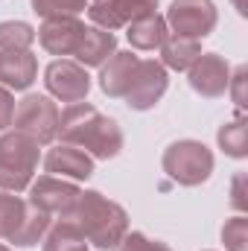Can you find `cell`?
Returning a JSON list of instances; mask_svg holds the SVG:
<instances>
[{"label":"cell","mask_w":248,"mask_h":251,"mask_svg":"<svg viewBox=\"0 0 248 251\" xmlns=\"http://www.w3.org/2000/svg\"><path fill=\"white\" fill-rule=\"evenodd\" d=\"M137 62L140 59L131 50H117L108 62L102 64V70H99V88H102V94L114 97V100L125 97V91L131 85V76L137 70Z\"/></svg>","instance_id":"5bb4252c"},{"label":"cell","mask_w":248,"mask_h":251,"mask_svg":"<svg viewBox=\"0 0 248 251\" xmlns=\"http://www.w3.org/2000/svg\"><path fill=\"white\" fill-rule=\"evenodd\" d=\"M38 167V143L21 131L0 134V190L21 193L32 184Z\"/></svg>","instance_id":"3957f363"},{"label":"cell","mask_w":248,"mask_h":251,"mask_svg":"<svg viewBox=\"0 0 248 251\" xmlns=\"http://www.w3.org/2000/svg\"><path fill=\"white\" fill-rule=\"evenodd\" d=\"M0 251H12V249H6V246H0Z\"/></svg>","instance_id":"4dcf8cb0"},{"label":"cell","mask_w":248,"mask_h":251,"mask_svg":"<svg viewBox=\"0 0 248 251\" xmlns=\"http://www.w3.org/2000/svg\"><path fill=\"white\" fill-rule=\"evenodd\" d=\"M82 251H88V249H82Z\"/></svg>","instance_id":"1f68e13d"},{"label":"cell","mask_w":248,"mask_h":251,"mask_svg":"<svg viewBox=\"0 0 248 251\" xmlns=\"http://www.w3.org/2000/svg\"><path fill=\"white\" fill-rule=\"evenodd\" d=\"M59 134L64 143L79 146L99 161H108L123 149L120 126L88 102H73L64 108V114H59Z\"/></svg>","instance_id":"6da1fadb"},{"label":"cell","mask_w":248,"mask_h":251,"mask_svg":"<svg viewBox=\"0 0 248 251\" xmlns=\"http://www.w3.org/2000/svg\"><path fill=\"white\" fill-rule=\"evenodd\" d=\"M24 213H26V201L12 196V193H6V190H0V237L3 240H9L15 234V228L21 225Z\"/></svg>","instance_id":"603a6c76"},{"label":"cell","mask_w":248,"mask_h":251,"mask_svg":"<svg viewBox=\"0 0 248 251\" xmlns=\"http://www.w3.org/2000/svg\"><path fill=\"white\" fill-rule=\"evenodd\" d=\"M35 41V29L24 21H3L0 24V53H24Z\"/></svg>","instance_id":"44dd1931"},{"label":"cell","mask_w":248,"mask_h":251,"mask_svg":"<svg viewBox=\"0 0 248 251\" xmlns=\"http://www.w3.org/2000/svg\"><path fill=\"white\" fill-rule=\"evenodd\" d=\"M114 53H117V38H114V32L99 29V26H85L82 44H79V50H76L73 56H76V64H82V67L88 70V67H102Z\"/></svg>","instance_id":"9a60e30c"},{"label":"cell","mask_w":248,"mask_h":251,"mask_svg":"<svg viewBox=\"0 0 248 251\" xmlns=\"http://www.w3.org/2000/svg\"><path fill=\"white\" fill-rule=\"evenodd\" d=\"M198 56H201V44L196 38L167 35V41L161 44V64L170 70H190V64Z\"/></svg>","instance_id":"ac0fdd59"},{"label":"cell","mask_w":248,"mask_h":251,"mask_svg":"<svg viewBox=\"0 0 248 251\" xmlns=\"http://www.w3.org/2000/svg\"><path fill=\"white\" fill-rule=\"evenodd\" d=\"M12 123H15V131L32 137L38 146H47L59 137V108L50 97L29 94L18 102Z\"/></svg>","instance_id":"5b68a950"},{"label":"cell","mask_w":248,"mask_h":251,"mask_svg":"<svg viewBox=\"0 0 248 251\" xmlns=\"http://www.w3.org/2000/svg\"><path fill=\"white\" fill-rule=\"evenodd\" d=\"M64 219H70V222L85 234V240H88L94 249H114V246L123 240V234L128 231V216H125V210L117 201H111V199H105L102 193H97V190L79 193L73 210H70Z\"/></svg>","instance_id":"7a4b0ae2"},{"label":"cell","mask_w":248,"mask_h":251,"mask_svg":"<svg viewBox=\"0 0 248 251\" xmlns=\"http://www.w3.org/2000/svg\"><path fill=\"white\" fill-rule=\"evenodd\" d=\"M94 3H97V0H94Z\"/></svg>","instance_id":"d6a6232c"},{"label":"cell","mask_w":248,"mask_h":251,"mask_svg":"<svg viewBox=\"0 0 248 251\" xmlns=\"http://www.w3.org/2000/svg\"><path fill=\"white\" fill-rule=\"evenodd\" d=\"M167 26H173L175 35L184 38H207L216 29L219 12L213 0H173L170 12H167Z\"/></svg>","instance_id":"8992f818"},{"label":"cell","mask_w":248,"mask_h":251,"mask_svg":"<svg viewBox=\"0 0 248 251\" xmlns=\"http://www.w3.org/2000/svg\"><path fill=\"white\" fill-rule=\"evenodd\" d=\"M128 44L134 50H155L167 41V21L155 12V15H146L134 24H128Z\"/></svg>","instance_id":"e0dca14e"},{"label":"cell","mask_w":248,"mask_h":251,"mask_svg":"<svg viewBox=\"0 0 248 251\" xmlns=\"http://www.w3.org/2000/svg\"><path fill=\"white\" fill-rule=\"evenodd\" d=\"M243 181H246V176H237V181H234V204H237L240 210H246V196H243Z\"/></svg>","instance_id":"f1b7e54d"},{"label":"cell","mask_w":248,"mask_h":251,"mask_svg":"<svg viewBox=\"0 0 248 251\" xmlns=\"http://www.w3.org/2000/svg\"><path fill=\"white\" fill-rule=\"evenodd\" d=\"M44 85H47V91H50L56 100L73 105V102H82V100L88 97V91H91V76H88V70H85L82 64L59 59V62H53L44 70Z\"/></svg>","instance_id":"ba28073f"},{"label":"cell","mask_w":248,"mask_h":251,"mask_svg":"<svg viewBox=\"0 0 248 251\" xmlns=\"http://www.w3.org/2000/svg\"><path fill=\"white\" fill-rule=\"evenodd\" d=\"M111 251H173L167 243H161V240H149L146 234H140V231H125L123 240L114 246Z\"/></svg>","instance_id":"484cf974"},{"label":"cell","mask_w":248,"mask_h":251,"mask_svg":"<svg viewBox=\"0 0 248 251\" xmlns=\"http://www.w3.org/2000/svg\"><path fill=\"white\" fill-rule=\"evenodd\" d=\"M167 85H170V76L161 62H137V70L131 76V85L123 100L134 111H149L167 94Z\"/></svg>","instance_id":"52a82bcc"},{"label":"cell","mask_w":248,"mask_h":251,"mask_svg":"<svg viewBox=\"0 0 248 251\" xmlns=\"http://www.w3.org/2000/svg\"><path fill=\"white\" fill-rule=\"evenodd\" d=\"M155 9H158V0H97L88 12L99 29L111 32V29L128 26L146 15H155Z\"/></svg>","instance_id":"8fae6325"},{"label":"cell","mask_w":248,"mask_h":251,"mask_svg":"<svg viewBox=\"0 0 248 251\" xmlns=\"http://www.w3.org/2000/svg\"><path fill=\"white\" fill-rule=\"evenodd\" d=\"M12 117H15V100H12L9 88H0V131H6L12 126Z\"/></svg>","instance_id":"83f0119b"},{"label":"cell","mask_w":248,"mask_h":251,"mask_svg":"<svg viewBox=\"0 0 248 251\" xmlns=\"http://www.w3.org/2000/svg\"><path fill=\"white\" fill-rule=\"evenodd\" d=\"M85 246H88L85 234L70 219H62V222L50 225L47 234H44V251H82Z\"/></svg>","instance_id":"ffe728a7"},{"label":"cell","mask_w":248,"mask_h":251,"mask_svg":"<svg viewBox=\"0 0 248 251\" xmlns=\"http://www.w3.org/2000/svg\"><path fill=\"white\" fill-rule=\"evenodd\" d=\"M47 228H50V216L41 213V210H35V207L29 204L26 213H24V219H21V225H18L15 234L9 237V243H12V246H21V249H32V246H38V243L44 240Z\"/></svg>","instance_id":"d6986e66"},{"label":"cell","mask_w":248,"mask_h":251,"mask_svg":"<svg viewBox=\"0 0 248 251\" xmlns=\"http://www.w3.org/2000/svg\"><path fill=\"white\" fill-rule=\"evenodd\" d=\"M219 146L225 155L231 158H246L248 155V126H246V117H237L231 123H225L216 134Z\"/></svg>","instance_id":"7402d4cb"},{"label":"cell","mask_w":248,"mask_h":251,"mask_svg":"<svg viewBox=\"0 0 248 251\" xmlns=\"http://www.w3.org/2000/svg\"><path fill=\"white\" fill-rule=\"evenodd\" d=\"M85 35V24L76 15H53L44 18L41 29H38V41L47 53L53 56H73L82 44Z\"/></svg>","instance_id":"30bf717a"},{"label":"cell","mask_w":248,"mask_h":251,"mask_svg":"<svg viewBox=\"0 0 248 251\" xmlns=\"http://www.w3.org/2000/svg\"><path fill=\"white\" fill-rule=\"evenodd\" d=\"M222 243L228 251H248V219L234 216L222 225Z\"/></svg>","instance_id":"cb8c5ba5"},{"label":"cell","mask_w":248,"mask_h":251,"mask_svg":"<svg viewBox=\"0 0 248 251\" xmlns=\"http://www.w3.org/2000/svg\"><path fill=\"white\" fill-rule=\"evenodd\" d=\"M82 190L73 181H62L56 176H41L38 181H32L29 187V204L47 216H67L76 204Z\"/></svg>","instance_id":"9c48e42d"},{"label":"cell","mask_w":248,"mask_h":251,"mask_svg":"<svg viewBox=\"0 0 248 251\" xmlns=\"http://www.w3.org/2000/svg\"><path fill=\"white\" fill-rule=\"evenodd\" d=\"M187 76H190V88L196 94L213 100V97H222L228 91L231 67H228V62L222 56H216V53H201L196 62L190 64Z\"/></svg>","instance_id":"7c38bea8"},{"label":"cell","mask_w":248,"mask_h":251,"mask_svg":"<svg viewBox=\"0 0 248 251\" xmlns=\"http://www.w3.org/2000/svg\"><path fill=\"white\" fill-rule=\"evenodd\" d=\"M44 170L53 173V176L73 178V181H85V178L94 176V158H91L85 149H79V146L62 143V146H56V149L47 152Z\"/></svg>","instance_id":"4fadbf2b"},{"label":"cell","mask_w":248,"mask_h":251,"mask_svg":"<svg viewBox=\"0 0 248 251\" xmlns=\"http://www.w3.org/2000/svg\"><path fill=\"white\" fill-rule=\"evenodd\" d=\"M246 76H248L246 67H237V73L228 79V88H234V102H237V108H246Z\"/></svg>","instance_id":"4316f807"},{"label":"cell","mask_w":248,"mask_h":251,"mask_svg":"<svg viewBox=\"0 0 248 251\" xmlns=\"http://www.w3.org/2000/svg\"><path fill=\"white\" fill-rule=\"evenodd\" d=\"M234 6H237V12H240V15H246V12H248V3H246V0H234Z\"/></svg>","instance_id":"f546056e"},{"label":"cell","mask_w":248,"mask_h":251,"mask_svg":"<svg viewBox=\"0 0 248 251\" xmlns=\"http://www.w3.org/2000/svg\"><path fill=\"white\" fill-rule=\"evenodd\" d=\"M164 173L181 184V187H198L213 173V152L198 140H175L164 152Z\"/></svg>","instance_id":"277c9868"},{"label":"cell","mask_w":248,"mask_h":251,"mask_svg":"<svg viewBox=\"0 0 248 251\" xmlns=\"http://www.w3.org/2000/svg\"><path fill=\"white\" fill-rule=\"evenodd\" d=\"M88 0H32V12L41 18H53V15H76L85 9Z\"/></svg>","instance_id":"d4e9b609"},{"label":"cell","mask_w":248,"mask_h":251,"mask_svg":"<svg viewBox=\"0 0 248 251\" xmlns=\"http://www.w3.org/2000/svg\"><path fill=\"white\" fill-rule=\"evenodd\" d=\"M38 62L29 50L24 53H0V82L15 91H26L35 82Z\"/></svg>","instance_id":"2e32d148"}]
</instances>
